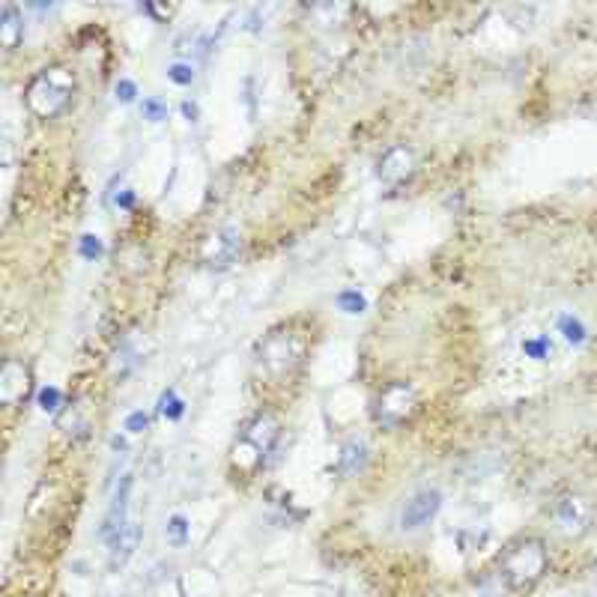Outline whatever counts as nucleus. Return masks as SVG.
I'll return each instance as SVG.
<instances>
[{
    "label": "nucleus",
    "mask_w": 597,
    "mask_h": 597,
    "mask_svg": "<svg viewBox=\"0 0 597 597\" xmlns=\"http://www.w3.org/2000/svg\"><path fill=\"white\" fill-rule=\"evenodd\" d=\"M30 389H33L30 368L18 359H6V365L0 371V403L15 409L30 398Z\"/></svg>",
    "instance_id": "9"
},
{
    "label": "nucleus",
    "mask_w": 597,
    "mask_h": 597,
    "mask_svg": "<svg viewBox=\"0 0 597 597\" xmlns=\"http://www.w3.org/2000/svg\"><path fill=\"white\" fill-rule=\"evenodd\" d=\"M72 96H75V72L60 63L39 69L24 90L27 111L36 120H57L69 108Z\"/></svg>",
    "instance_id": "1"
},
{
    "label": "nucleus",
    "mask_w": 597,
    "mask_h": 597,
    "mask_svg": "<svg viewBox=\"0 0 597 597\" xmlns=\"http://www.w3.org/2000/svg\"><path fill=\"white\" fill-rule=\"evenodd\" d=\"M365 463H368V445H365V439H347L341 445L338 460H335V472L341 478H353V475H359L365 469Z\"/></svg>",
    "instance_id": "11"
},
{
    "label": "nucleus",
    "mask_w": 597,
    "mask_h": 597,
    "mask_svg": "<svg viewBox=\"0 0 597 597\" xmlns=\"http://www.w3.org/2000/svg\"><path fill=\"white\" fill-rule=\"evenodd\" d=\"M415 171V150L409 144H395L389 147L380 162H377V177L386 183V186H400L412 177Z\"/></svg>",
    "instance_id": "10"
},
{
    "label": "nucleus",
    "mask_w": 597,
    "mask_h": 597,
    "mask_svg": "<svg viewBox=\"0 0 597 597\" xmlns=\"http://www.w3.org/2000/svg\"><path fill=\"white\" fill-rule=\"evenodd\" d=\"M439 508H442V493L436 487L415 490L400 508V532H421L424 526H430L436 520Z\"/></svg>",
    "instance_id": "6"
},
{
    "label": "nucleus",
    "mask_w": 597,
    "mask_h": 597,
    "mask_svg": "<svg viewBox=\"0 0 597 597\" xmlns=\"http://www.w3.org/2000/svg\"><path fill=\"white\" fill-rule=\"evenodd\" d=\"M305 353H308L305 332L293 326H281V329H272L257 344L254 359H257L260 374H266L269 380H287L290 374L299 371V365L305 362Z\"/></svg>",
    "instance_id": "2"
},
{
    "label": "nucleus",
    "mask_w": 597,
    "mask_h": 597,
    "mask_svg": "<svg viewBox=\"0 0 597 597\" xmlns=\"http://www.w3.org/2000/svg\"><path fill=\"white\" fill-rule=\"evenodd\" d=\"M242 251V233L236 227L212 230L200 245V263L209 269H230Z\"/></svg>",
    "instance_id": "7"
},
{
    "label": "nucleus",
    "mask_w": 597,
    "mask_h": 597,
    "mask_svg": "<svg viewBox=\"0 0 597 597\" xmlns=\"http://www.w3.org/2000/svg\"><path fill=\"white\" fill-rule=\"evenodd\" d=\"M165 535H168V541H171V544H183V541L189 538V526H186V517H171V523H168Z\"/></svg>",
    "instance_id": "17"
},
{
    "label": "nucleus",
    "mask_w": 597,
    "mask_h": 597,
    "mask_svg": "<svg viewBox=\"0 0 597 597\" xmlns=\"http://www.w3.org/2000/svg\"><path fill=\"white\" fill-rule=\"evenodd\" d=\"M129 487H132V481L129 478H123V487L117 490V496H114V502H111V511H108V517H105V529H102V538L111 544L117 535H120V529L129 523L126 520V508H129Z\"/></svg>",
    "instance_id": "13"
},
{
    "label": "nucleus",
    "mask_w": 597,
    "mask_h": 597,
    "mask_svg": "<svg viewBox=\"0 0 597 597\" xmlns=\"http://www.w3.org/2000/svg\"><path fill=\"white\" fill-rule=\"evenodd\" d=\"M177 84H189L192 78H195V72L189 69V66H171V72H168Z\"/></svg>",
    "instance_id": "19"
},
{
    "label": "nucleus",
    "mask_w": 597,
    "mask_h": 597,
    "mask_svg": "<svg viewBox=\"0 0 597 597\" xmlns=\"http://www.w3.org/2000/svg\"><path fill=\"white\" fill-rule=\"evenodd\" d=\"M511 589L505 586V580L499 574H487L478 583H472V589L466 592V597H508Z\"/></svg>",
    "instance_id": "15"
},
{
    "label": "nucleus",
    "mask_w": 597,
    "mask_h": 597,
    "mask_svg": "<svg viewBox=\"0 0 597 597\" xmlns=\"http://www.w3.org/2000/svg\"><path fill=\"white\" fill-rule=\"evenodd\" d=\"M595 577H597V562H595Z\"/></svg>",
    "instance_id": "20"
},
{
    "label": "nucleus",
    "mask_w": 597,
    "mask_h": 597,
    "mask_svg": "<svg viewBox=\"0 0 597 597\" xmlns=\"http://www.w3.org/2000/svg\"><path fill=\"white\" fill-rule=\"evenodd\" d=\"M553 520H556V526H559V532H562V535H568V538H580V535H586V532H589V526H592V520H595V508H592V502H589V499H583V496L571 493V496H562V499L556 502V508H553Z\"/></svg>",
    "instance_id": "8"
},
{
    "label": "nucleus",
    "mask_w": 597,
    "mask_h": 597,
    "mask_svg": "<svg viewBox=\"0 0 597 597\" xmlns=\"http://www.w3.org/2000/svg\"><path fill=\"white\" fill-rule=\"evenodd\" d=\"M60 427L69 433V427H78V436H84L87 433V427H90V418H87V409L81 406V403H75L66 415H63V421H60Z\"/></svg>",
    "instance_id": "16"
},
{
    "label": "nucleus",
    "mask_w": 597,
    "mask_h": 597,
    "mask_svg": "<svg viewBox=\"0 0 597 597\" xmlns=\"http://www.w3.org/2000/svg\"><path fill=\"white\" fill-rule=\"evenodd\" d=\"M278 436H281L278 418H275L272 412H257V415L242 427V433H239V439H236V445H233L236 463H242V466H248V469L260 466V463L266 460V454L275 448Z\"/></svg>",
    "instance_id": "4"
},
{
    "label": "nucleus",
    "mask_w": 597,
    "mask_h": 597,
    "mask_svg": "<svg viewBox=\"0 0 597 597\" xmlns=\"http://www.w3.org/2000/svg\"><path fill=\"white\" fill-rule=\"evenodd\" d=\"M138 544H141V529H138V523L129 520V523L120 529V535L111 541V568H123V565L135 556Z\"/></svg>",
    "instance_id": "14"
},
{
    "label": "nucleus",
    "mask_w": 597,
    "mask_h": 597,
    "mask_svg": "<svg viewBox=\"0 0 597 597\" xmlns=\"http://www.w3.org/2000/svg\"><path fill=\"white\" fill-rule=\"evenodd\" d=\"M24 39V15L18 12L15 3H3V12H0V45L6 54H12Z\"/></svg>",
    "instance_id": "12"
},
{
    "label": "nucleus",
    "mask_w": 597,
    "mask_h": 597,
    "mask_svg": "<svg viewBox=\"0 0 597 597\" xmlns=\"http://www.w3.org/2000/svg\"><path fill=\"white\" fill-rule=\"evenodd\" d=\"M415 406H418L415 386L395 380L386 389H380V395L374 400V421L386 430H395L415 412Z\"/></svg>",
    "instance_id": "5"
},
{
    "label": "nucleus",
    "mask_w": 597,
    "mask_h": 597,
    "mask_svg": "<svg viewBox=\"0 0 597 597\" xmlns=\"http://www.w3.org/2000/svg\"><path fill=\"white\" fill-rule=\"evenodd\" d=\"M562 326H565V332H568L565 338H568L571 344H580V341L586 338V329H583V326H580L577 320H565Z\"/></svg>",
    "instance_id": "18"
},
{
    "label": "nucleus",
    "mask_w": 597,
    "mask_h": 597,
    "mask_svg": "<svg viewBox=\"0 0 597 597\" xmlns=\"http://www.w3.org/2000/svg\"><path fill=\"white\" fill-rule=\"evenodd\" d=\"M547 565H550L547 544L541 538H523V541H514L499 556L496 574L505 580L511 592H523V589H532L547 574Z\"/></svg>",
    "instance_id": "3"
}]
</instances>
